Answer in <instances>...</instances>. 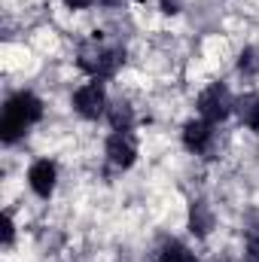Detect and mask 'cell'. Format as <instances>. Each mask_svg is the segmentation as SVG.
<instances>
[{
    "label": "cell",
    "instance_id": "30bf717a",
    "mask_svg": "<svg viewBox=\"0 0 259 262\" xmlns=\"http://www.w3.org/2000/svg\"><path fill=\"white\" fill-rule=\"evenodd\" d=\"M107 113H110V122H113V128H116V131H128L131 128V119H134V116H131L128 104L116 101V104H110V110H107Z\"/></svg>",
    "mask_w": 259,
    "mask_h": 262
},
{
    "label": "cell",
    "instance_id": "52a82bcc",
    "mask_svg": "<svg viewBox=\"0 0 259 262\" xmlns=\"http://www.w3.org/2000/svg\"><path fill=\"white\" fill-rule=\"evenodd\" d=\"M210 140H213V128H210L207 119H192V122H186V128H183V143H186L192 152H204V149L210 146Z\"/></svg>",
    "mask_w": 259,
    "mask_h": 262
},
{
    "label": "cell",
    "instance_id": "7a4b0ae2",
    "mask_svg": "<svg viewBox=\"0 0 259 262\" xmlns=\"http://www.w3.org/2000/svg\"><path fill=\"white\" fill-rule=\"evenodd\" d=\"M232 110H235V101H232L229 89L220 85V82L210 85V89H204L201 98H198V113H201V119H207V122H220V119H226Z\"/></svg>",
    "mask_w": 259,
    "mask_h": 262
},
{
    "label": "cell",
    "instance_id": "5b68a950",
    "mask_svg": "<svg viewBox=\"0 0 259 262\" xmlns=\"http://www.w3.org/2000/svg\"><path fill=\"white\" fill-rule=\"evenodd\" d=\"M107 159H110L116 168H131V165H134V159H137V143H134V137H131L128 131L110 134V140H107Z\"/></svg>",
    "mask_w": 259,
    "mask_h": 262
},
{
    "label": "cell",
    "instance_id": "277c9868",
    "mask_svg": "<svg viewBox=\"0 0 259 262\" xmlns=\"http://www.w3.org/2000/svg\"><path fill=\"white\" fill-rule=\"evenodd\" d=\"M73 107H76V113H79V116H85V119H98V116L107 110L104 89H101L98 82H89V85H82V89L73 95Z\"/></svg>",
    "mask_w": 259,
    "mask_h": 262
},
{
    "label": "cell",
    "instance_id": "7c38bea8",
    "mask_svg": "<svg viewBox=\"0 0 259 262\" xmlns=\"http://www.w3.org/2000/svg\"><path fill=\"white\" fill-rule=\"evenodd\" d=\"M238 67L244 76H259V46H247L238 58Z\"/></svg>",
    "mask_w": 259,
    "mask_h": 262
},
{
    "label": "cell",
    "instance_id": "6da1fadb",
    "mask_svg": "<svg viewBox=\"0 0 259 262\" xmlns=\"http://www.w3.org/2000/svg\"><path fill=\"white\" fill-rule=\"evenodd\" d=\"M43 116V104L31 95V92H18L15 98L6 101L3 107V119H0V137L6 143H12L15 137H21L28 125H34Z\"/></svg>",
    "mask_w": 259,
    "mask_h": 262
},
{
    "label": "cell",
    "instance_id": "8fae6325",
    "mask_svg": "<svg viewBox=\"0 0 259 262\" xmlns=\"http://www.w3.org/2000/svg\"><path fill=\"white\" fill-rule=\"evenodd\" d=\"M159 262H195V256L183 247V244H177V241H171V244H165L162 247V253H159Z\"/></svg>",
    "mask_w": 259,
    "mask_h": 262
},
{
    "label": "cell",
    "instance_id": "3957f363",
    "mask_svg": "<svg viewBox=\"0 0 259 262\" xmlns=\"http://www.w3.org/2000/svg\"><path fill=\"white\" fill-rule=\"evenodd\" d=\"M119 52H113V49H104V46H98V43H89V46H82L79 49V67L85 70V73H92V76H110L116 67H119Z\"/></svg>",
    "mask_w": 259,
    "mask_h": 262
},
{
    "label": "cell",
    "instance_id": "2e32d148",
    "mask_svg": "<svg viewBox=\"0 0 259 262\" xmlns=\"http://www.w3.org/2000/svg\"><path fill=\"white\" fill-rule=\"evenodd\" d=\"M244 262H259V253H247V256H244Z\"/></svg>",
    "mask_w": 259,
    "mask_h": 262
},
{
    "label": "cell",
    "instance_id": "5bb4252c",
    "mask_svg": "<svg viewBox=\"0 0 259 262\" xmlns=\"http://www.w3.org/2000/svg\"><path fill=\"white\" fill-rule=\"evenodd\" d=\"M162 9L165 12H180L183 9V0H162Z\"/></svg>",
    "mask_w": 259,
    "mask_h": 262
},
{
    "label": "cell",
    "instance_id": "9a60e30c",
    "mask_svg": "<svg viewBox=\"0 0 259 262\" xmlns=\"http://www.w3.org/2000/svg\"><path fill=\"white\" fill-rule=\"evenodd\" d=\"M67 3H70V6H73V9H79V6H89V3H92V0H67Z\"/></svg>",
    "mask_w": 259,
    "mask_h": 262
},
{
    "label": "cell",
    "instance_id": "9c48e42d",
    "mask_svg": "<svg viewBox=\"0 0 259 262\" xmlns=\"http://www.w3.org/2000/svg\"><path fill=\"white\" fill-rule=\"evenodd\" d=\"M189 229H192L195 235H207L213 229V213H210V207L204 201L192 204V210H189Z\"/></svg>",
    "mask_w": 259,
    "mask_h": 262
},
{
    "label": "cell",
    "instance_id": "4fadbf2b",
    "mask_svg": "<svg viewBox=\"0 0 259 262\" xmlns=\"http://www.w3.org/2000/svg\"><path fill=\"white\" fill-rule=\"evenodd\" d=\"M12 232H15V229H12V220L6 216V220H3V244H6V247L12 244Z\"/></svg>",
    "mask_w": 259,
    "mask_h": 262
},
{
    "label": "cell",
    "instance_id": "ba28073f",
    "mask_svg": "<svg viewBox=\"0 0 259 262\" xmlns=\"http://www.w3.org/2000/svg\"><path fill=\"white\" fill-rule=\"evenodd\" d=\"M235 110H238V116H241V122L247 128L259 131V92H250V95L238 98L235 101Z\"/></svg>",
    "mask_w": 259,
    "mask_h": 262
},
{
    "label": "cell",
    "instance_id": "8992f818",
    "mask_svg": "<svg viewBox=\"0 0 259 262\" xmlns=\"http://www.w3.org/2000/svg\"><path fill=\"white\" fill-rule=\"evenodd\" d=\"M55 177H58V174H55V165H52L49 159L34 162L31 171H28V183H31V189H34L40 198L52 195V189H55Z\"/></svg>",
    "mask_w": 259,
    "mask_h": 262
}]
</instances>
